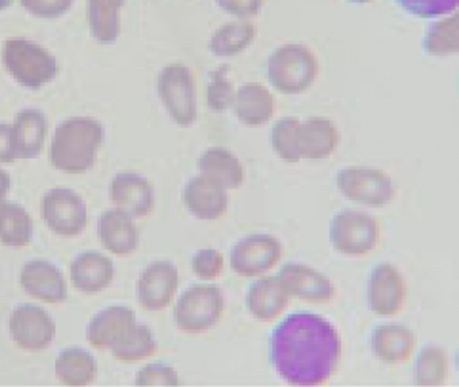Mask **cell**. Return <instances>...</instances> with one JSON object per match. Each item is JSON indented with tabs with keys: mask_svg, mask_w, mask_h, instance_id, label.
<instances>
[{
	"mask_svg": "<svg viewBox=\"0 0 459 387\" xmlns=\"http://www.w3.org/2000/svg\"><path fill=\"white\" fill-rule=\"evenodd\" d=\"M340 357L338 331L326 317L314 312H292L271 332V365L291 386L326 383L337 371Z\"/></svg>",
	"mask_w": 459,
	"mask_h": 387,
	"instance_id": "obj_1",
	"label": "cell"
},
{
	"mask_svg": "<svg viewBox=\"0 0 459 387\" xmlns=\"http://www.w3.org/2000/svg\"><path fill=\"white\" fill-rule=\"evenodd\" d=\"M104 126L88 116L65 118L58 124L52 136L49 160L60 171H87L95 163L103 144Z\"/></svg>",
	"mask_w": 459,
	"mask_h": 387,
	"instance_id": "obj_2",
	"label": "cell"
},
{
	"mask_svg": "<svg viewBox=\"0 0 459 387\" xmlns=\"http://www.w3.org/2000/svg\"><path fill=\"white\" fill-rule=\"evenodd\" d=\"M316 53L303 43L289 42L271 51L267 59L268 81L281 93L307 90L318 74Z\"/></svg>",
	"mask_w": 459,
	"mask_h": 387,
	"instance_id": "obj_3",
	"label": "cell"
},
{
	"mask_svg": "<svg viewBox=\"0 0 459 387\" xmlns=\"http://www.w3.org/2000/svg\"><path fill=\"white\" fill-rule=\"evenodd\" d=\"M2 58L10 74L29 89H39L60 73V62L52 51L26 38L4 40Z\"/></svg>",
	"mask_w": 459,
	"mask_h": 387,
	"instance_id": "obj_4",
	"label": "cell"
},
{
	"mask_svg": "<svg viewBox=\"0 0 459 387\" xmlns=\"http://www.w3.org/2000/svg\"><path fill=\"white\" fill-rule=\"evenodd\" d=\"M221 288L212 282H197L182 290L174 304V322L186 333L205 332L213 328L224 314Z\"/></svg>",
	"mask_w": 459,
	"mask_h": 387,
	"instance_id": "obj_5",
	"label": "cell"
},
{
	"mask_svg": "<svg viewBox=\"0 0 459 387\" xmlns=\"http://www.w3.org/2000/svg\"><path fill=\"white\" fill-rule=\"evenodd\" d=\"M381 225L370 212L343 209L333 215L330 242L337 252L346 255H367L377 247Z\"/></svg>",
	"mask_w": 459,
	"mask_h": 387,
	"instance_id": "obj_6",
	"label": "cell"
},
{
	"mask_svg": "<svg viewBox=\"0 0 459 387\" xmlns=\"http://www.w3.org/2000/svg\"><path fill=\"white\" fill-rule=\"evenodd\" d=\"M158 94L170 117L187 126L197 118V89L192 70L184 62H171L160 69Z\"/></svg>",
	"mask_w": 459,
	"mask_h": 387,
	"instance_id": "obj_7",
	"label": "cell"
},
{
	"mask_svg": "<svg viewBox=\"0 0 459 387\" xmlns=\"http://www.w3.org/2000/svg\"><path fill=\"white\" fill-rule=\"evenodd\" d=\"M335 185L349 201L383 207L394 199V183L388 172L372 166H346L335 174Z\"/></svg>",
	"mask_w": 459,
	"mask_h": 387,
	"instance_id": "obj_8",
	"label": "cell"
},
{
	"mask_svg": "<svg viewBox=\"0 0 459 387\" xmlns=\"http://www.w3.org/2000/svg\"><path fill=\"white\" fill-rule=\"evenodd\" d=\"M10 339L18 348L41 352L49 348L57 336V324L48 309L37 304H20L9 316Z\"/></svg>",
	"mask_w": 459,
	"mask_h": 387,
	"instance_id": "obj_9",
	"label": "cell"
},
{
	"mask_svg": "<svg viewBox=\"0 0 459 387\" xmlns=\"http://www.w3.org/2000/svg\"><path fill=\"white\" fill-rule=\"evenodd\" d=\"M41 217L57 236H79L88 225L87 203L72 188H50L41 198Z\"/></svg>",
	"mask_w": 459,
	"mask_h": 387,
	"instance_id": "obj_10",
	"label": "cell"
},
{
	"mask_svg": "<svg viewBox=\"0 0 459 387\" xmlns=\"http://www.w3.org/2000/svg\"><path fill=\"white\" fill-rule=\"evenodd\" d=\"M283 255V245L270 233H254L238 239L230 247V268L241 277H262Z\"/></svg>",
	"mask_w": 459,
	"mask_h": 387,
	"instance_id": "obj_11",
	"label": "cell"
},
{
	"mask_svg": "<svg viewBox=\"0 0 459 387\" xmlns=\"http://www.w3.org/2000/svg\"><path fill=\"white\" fill-rule=\"evenodd\" d=\"M407 281L400 269L388 261L376 263L368 281V303L378 316H394L404 306Z\"/></svg>",
	"mask_w": 459,
	"mask_h": 387,
	"instance_id": "obj_12",
	"label": "cell"
},
{
	"mask_svg": "<svg viewBox=\"0 0 459 387\" xmlns=\"http://www.w3.org/2000/svg\"><path fill=\"white\" fill-rule=\"evenodd\" d=\"M179 271L170 260H154L144 266L136 281L139 304L149 311H160L173 301L178 290Z\"/></svg>",
	"mask_w": 459,
	"mask_h": 387,
	"instance_id": "obj_13",
	"label": "cell"
},
{
	"mask_svg": "<svg viewBox=\"0 0 459 387\" xmlns=\"http://www.w3.org/2000/svg\"><path fill=\"white\" fill-rule=\"evenodd\" d=\"M21 288L36 300L61 304L68 298V282L60 266L48 258L26 261L20 273Z\"/></svg>",
	"mask_w": 459,
	"mask_h": 387,
	"instance_id": "obj_14",
	"label": "cell"
},
{
	"mask_svg": "<svg viewBox=\"0 0 459 387\" xmlns=\"http://www.w3.org/2000/svg\"><path fill=\"white\" fill-rule=\"evenodd\" d=\"M287 293L310 303H326L335 296V285L326 274L307 263H284L278 274Z\"/></svg>",
	"mask_w": 459,
	"mask_h": 387,
	"instance_id": "obj_15",
	"label": "cell"
},
{
	"mask_svg": "<svg viewBox=\"0 0 459 387\" xmlns=\"http://www.w3.org/2000/svg\"><path fill=\"white\" fill-rule=\"evenodd\" d=\"M109 195L117 209L133 218L146 217L154 209V185L139 172H117L112 177Z\"/></svg>",
	"mask_w": 459,
	"mask_h": 387,
	"instance_id": "obj_16",
	"label": "cell"
},
{
	"mask_svg": "<svg viewBox=\"0 0 459 387\" xmlns=\"http://www.w3.org/2000/svg\"><path fill=\"white\" fill-rule=\"evenodd\" d=\"M136 322L138 319L131 306L122 304L104 306L88 322V343L96 349H111Z\"/></svg>",
	"mask_w": 459,
	"mask_h": 387,
	"instance_id": "obj_17",
	"label": "cell"
},
{
	"mask_svg": "<svg viewBox=\"0 0 459 387\" xmlns=\"http://www.w3.org/2000/svg\"><path fill=\"white\" fill-rule=\"evenodd\" d=\"M74 287L85 295L103 292L114 281L115 263L99 250H85L74 255L69 266Z\"/></svg>",
	"mask_w": 459,
	"mask_h": 387,
	"instance_id": "obj_18",
	"label": "cell"
},
{
	"mask_svg": "<svg viewBox=\"0 0 459 387\" xmlns=\"http://www.w3.org/2000/svg\"><path fill=\"white\" fill-rule=\"evenodd\" d=\"M182 201L195 218L204 220L219 219L227 212L230 203L227 190L201 174L187 180L182 190Z\"/></svg>",
	"mask_w": 459,
	"mask_h": 387,
	"instance_id": "obj_19",
	"label": "cell"
},
{
	"mask_svg": "<svg viewBox=\"0 0 459 387\" xmlns=\"http://www.w3.org/2000/svg\"><path fill=\"white\" fill-rule=\"evenodd\" d=\"M98 234L104 249L112 254H131L141 244V233L134 218L117 207L101 212L98 220Z\"/></svg>",
	"mask_w": 459,
	"mask_h": 387,
	"instance_id": "obj_20",
	"label": "cell"
},
{
	"mask_svg": "<svg viewBox=\"0 0 459 387\" xmlns=\"http://www.w3.org/2000/svg\"><path fill=\"white\" fill-rule=\"evenodd\" d=\"M340 142V131L334 121L324 116H311L297 128L299 158L319 160L334 152Z\"/></svg>",
	"mask_w": 459,
	"mask_h": 387,
	"instance_id": "obj_21",
	"label": "cell"
},
{
	"mask_svg": "<svg viewBox=\"0 0 459 387\" xmlns=\"http://www.w3.org/2000/svg\"><path fill=\"white\" fill-rule=\"evenodd\" d=\"M290 295L278 276H262L251 282L246 295L249 314L260 322H273L289 305Z\"/></svg>",
	"mask_w": 459,
	"mask_h": 387,
	"instance_id": "obj_22",
	"label": "cell"
},
{
	"mask_svg": "<svg viewBox=\"0 0 459 387\" xmlns=\"http://www.w3.org/2000/svg\"><path fill=\"white\" fill-rule=\"evenodd\" d=\"M49 131L47 115L39 108H23L12 125L13 144L17 159H33L41 153Z\"/></svg>",
	"mask_w": 459,
	"mask_h": 387,
	"instance_id": "obj_23",
	"label": "cell"
},
{
	"mask_svg": "<svg viewBox=\"0 0 459 387\" xmlns=\"http://www.w3.org/2000/svg\"><path fill=\"white\" fill-rule=\"evenodd\" d=\"M415 347V333L407 325L384 322L373 330V354L386 365H399L410 359Z\"/></svg>",
	"mask_w": 459,
	"mask_h": 387,
	"instance_id": "obj_24",
	"label": "cell"
},
{
	"mask_svg": "<svg viewBox=\"0 0 459 387\" xmlns=\"http://www.w3.org/2000/svg\"><path fill=\"white\" fill-rule=\"evenodd\" d=\"M230 107L241 123L247 125H262L275 112V97L259 81H248L235 91Z\"/></svg>",
	"mask_w": 459,
	"mask_h": 387,
	"instance_id": "obj_25",
	"label": "cell"
},
{
	"mask_svg": "<svg viewBox=\"0 0 459 387\" xmlns=\"http://www.w3.org/2000/svg\"><path fill=\"white\" fill-rule=\"evenodd\" d=\"M201 175L213 180L225 190H236L243 185L246 171L240 159L221 145L206 148L197 160Z\"/></svg>",
	"mask_w": 459,
	"mask_h": 387,
	"instance_id": "obj_26",
	"label": "cell"
},
{
	"mask_svg": "<svg viewBox=\"0 0 459 387\" xmlns=\"http://www.w3.org/2000/svg\"><path fill=\"white\" fill-rule=\"evenodd\" d=\"M55 373L64 386H88L98 378L99 362L84 347H65L56 357Z\"/></svg>",
	"mask_w": 459,
	"mask_h": 387,
	"instance_id": "obj_27",
	"label": "cell"
},
{
	"mask_svg": "<svg viewBox=\"0 0 459 387\" xmlns=\"http://www.w3.org/2000/svg\"><path fill=\"white\" fill-rule=\"evenodd\" d=\"M34 236L30 212L18 203L0 198V244L10 247H25Z\"/></svg>",
	"mask_w": 459,
	"mask_h": 387,
	"instance_id": "obj_28",
	"label": "cell"
},
{
	"mask_svg": "<svg viewBox=\"0 0 459 387\" xmlns=\"http://www.w3.org/2000/svg\"><path fill=\"white\" fill-rule=\"evenodd\" d=\"M109 351L117 362H142L157 354L158 340L150 325L138 322Z\"/></svg>",
	"mask_w": 459,
	"mask_h": 387,
	"instance_id": "obj_29",
	"label": "cell"
},
{
	"mask_svg": "<svg viewBox=\"0 0 459 387\" xmlns=\"http://www.w3.org/2000/svg\"><path fill=\"white\" fill-rule=\"evenodd\" d=\"M256 31V26L247 19L227 22L217 27L209 38V50L217 56H236L248 47Z\"/></svg>",
	"mask_w": 459,
	"mask_h": 387,
	"instance_id": "obj_30",
	"label": "cell"
},
{
	"mask_svg": "<svg viewBox=\"0 0 459 387\" xmlns=\"http://www.w3.org/2000/svg\"><path fill=\"white\" fill-rule=\"evenodd\" d=\"M450 373L447 352L437 344L421 347L416 357L413 382L418 386H442Z\"/></svg>",
	"mask_w": 459,
	"mask_h": 387,
	"instance_id": "obj_31",
	"label": "cell"
},
{
	"mask_svg": "<svg viewBox=\"0 0 459 387\" xmlns=\"http://www.w3.org/2000/svg\"><path fill=\"white\" fill-rule=\"evenodd\" d=\"M459 43V16L456 11L431 22L421 38V47L431 56L456 53Z\"/></svg>",
	"mask_w": 459,
	"mask_h": 387,
	"instance_id": "obj_32",
	"label": "cell"
},
{
	"mask_svg": "<svg viewBox=\"0 0 459 387\" xmlns=\"http://www.w3.org/2000/svg\"><path fill=\"white\" fill-rule=\"evenodd\" d=\"M123 2L91 0L88 2V22L93 37L101 43L115 42L120 34L119 13Z\"/></svg>",
	"mask_w": 459,
	"mask_h": 387,
	"instance_id": "obj_33",
	"label": "cell"
},
{
	"mask_svg": "<svg viewBox=\"0 0 459 387\" xmlns=\"http://www.w3.org/2000/svg\"><path fill=\"white\" fill-rule=\"evenodd\" d=\"M299 120L294 116H284L273 124L270 132V142L273 150L289 163H297L300 160L297 150V128Z\"/></svg>",
	"mask_w": 459,
	"mask_h": 387,
	"instance_id": "obj_34",
	"label": "cell"
},
{
	"mask_svg": "<svg viewBox=\"0 0 459 387\" xmlns=\"http://www.w3.org/2000/svg\"><path fill=\"white\" fill-rule=\"evenodd\" d=\"M228 69L230 66L225 64L209 74L208 85H206V104L216 112H222L230 107L235 97L236 90L228 78Z\"/></svg>",
	"mask_w": 459,
	"mask_h": 387,
	"instance_id": "obj_35",
	"label": "cell"
},
{
	"mask_svg": "<svg viewBox=\"0 0 459 387\" xmlns=\"http://www.w3.org/2000/svg\"><path fill=\"white\" fill-rule=\"evenodd\" d=\"M135 386H179L181 378L174 366L166 362H152L142 366L134 376Z\"/></svg>",
	"mask_w": 459,
	"mask_h": 387,
	"instance_id": "obj_36",
	"label": "cell"
},
{
	"mask_svg": "<svg viewBox=\"0 0 459 387\" xmlns=\"http://www.w3.org/2000/svg\"><path fill=\"white\" fill-rule=\"evenodd\" d=\"M192 269L193 273L200 279H216L224 269V257L214 247L197 250L192 257Z\"/></svg>",
	"mask_w": 459,
	"mask_h": 387,
	"instance_id": "obj_37",
	"label": "cell"
},
{
	"mask_svg": "<svg viewBox=\"0 0 459 387\" xmlns=\"http://www.w3.org/2000/svg\"><path fill=\"white\" fill-rule=\"evenodd\" d=\"M399 4L403 8L408 11V13H415V15L420 16H437L440 13H450V11H455L456 2H434V0H424V2H399Z\"/></svg>",
	"mask_w": 459,
	"mask_h": 387,
	"instance_id": "obj_38",
	"label": "cell"
},
{
	"mask_svg": "<svg viewBox=\"0 0 459 387\" xmlns=\"http://www.w3.org/2000/svg\"><path fill=\"white\" fill-rule=\"evenodd\" d=\"M22 5L39 16H57L68 11L72 2H22Z\"/></svg>",
	"mask_w": 459,
	"mask_h": 387,
	"instance_id": "obj_39",
	"label": "cell"
},
{
	"mask_svg": "<svg viewBox=\"0 0 459 387\" xmlns=\"http://www.w3.org/2000/svg\"><path fill=\"white\" fill-rule=\"evenodd\" d=\"M17 160L13 144L12 124L0 123V163Z\"/></svg>",
	"mask_w": 459,
	"mask_h": 387,
	"instance_id": "obj_40",
	"label": "cell"
},
{
	"mask_svg": "<svg viewBox=\"0 0 459 387\" xmlns=\"http://www.w3.org/2000/svg\"><path fill=\"white\" fill-rule=\"evenodd\" d=\"M217 4L227 13L247 18V16L256 15L262 8L263 3L257 2V0L256 2L249 0V2H219Z\"/></svg>",
	"mask_w": 459,
	"mask_h": 387,
	"instance_id": "obj_41",
	"label": "cell"
},
{
	"mask_svg": "<svg viewBox=\"0 0 459 387\" xmlns=\"http://www.w3.org/2000/svg\"><path fill=\"white\" fill-rule=\"evenodd\" d=\"M10 188H12V176H10L9 172L0 168V198H6Z\"/></svg>",
	"mask_w": 459,
	"mask_h": 387,
	"instance_id": "obj_42",
	"label": "cell"
}]
</instances>
